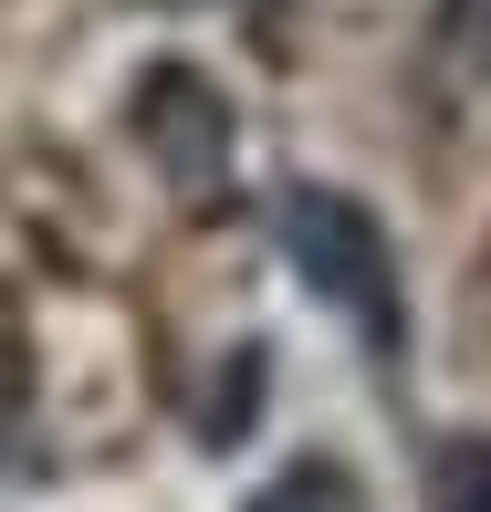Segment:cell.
<instances>
[{"label": "cell", "mask_w": 491, "mask_h": 512, "mask_svg": "<svg viewBox=\"0 0 491 512\" xmlns=\"http://www.w3.org/2000/svg\"><path fill=\"white\" fill-rule=\"evenodd\" d=\"M272 251L293 262V283L314 293L324 314L356 324L377 366L408 356V283H397V241H387V220H377L356 189L293 178V189L272 199Z\"/></svg>", "instance_id": "6da1fadb"}, {"label": "cell", "mask_w": 491, "mask_h": 512, "mask_svg": "<svg viewBox=\"0 0 491 512\" xmlns=\"http://www.w3.org/2000/svg\"><path fill=\"white\" fill-rule=\"evenodd\" d=\"M241 512H366V502H356V471H345V460H293V471H272Z\"/></svg>", "instance_id": "7a4b0ae2"}, {"label": "cell", "mask_w": 491, "mask_h": 512, "mask_svg": "<svg viewBox=\"0 0 491 512\" xmlns=\"http://www.w3.org/2000/svg\"><path fill=\"white\" fill-rule=\"evenodd\" d=\"M429 512H491V439H439L429 450Z\"/></svg>", "instance_id": "3957f363"}, {"label": "cell", "mask_w": 491, "mask_h": 512, "mask_svg": "<svg viewBox=\"0 0 491 512\" xmlns=\"http://www.w3.org/2000/svg\"><path fill=\"white\" fill-rule=\"evenodd\" d=\"M439 42H450L471 74H491V0H450V11H439Z\"/></svg>", "instance_id": "277c9868"}]
</instances>
